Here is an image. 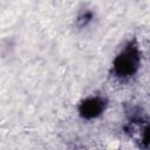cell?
<instances>
[{
    "mask_svg": "<svg viewBox=\"0 0 150 150\" xmlns=\"http://www.w3.org/2000/svg\"><path fill=\"white\" fill-rule=\"evenodd\" d=\"M141 64V53L136 40L128 41L112 62V74L120 80L132 77Z\"/></svg>",
    "mask_w": 150,
    "mask_h": 150,
    "instance_id": "1",
    "label": "cell"
},
{
    "mask_svg": "<svg viewBox=\"0 0 150 150\" xmlns=\"http://www.w3.org/2000/svg\"><path fill=\"white\" fill-rule=\"evenodd\" d=\"M107 107V100L102 96H90L79 105V112L83 118L90 120L100 116Z\"/></svg>",
    "mask_w": 150,
    "mask_h": 150,
    "instance_id": "2",
    "label": "cell"
},
{
    "mask_svg": "<svg viewBox=\"0 0 150 150\" xmlns=\"http://www.w3.org/2000/svg\"><path fill=\"white\" fill-rule=\"evenodd\" d=\"M93 19V13L90 11H84L82 13H80L76 18V23L79 27H83V26H87L88 22H90Z\"/></svg>",
    "mask_w": 150,
    "mask_h": 150,
    "instance_id": "3",
    "label": "cell"
}]
</instances>
